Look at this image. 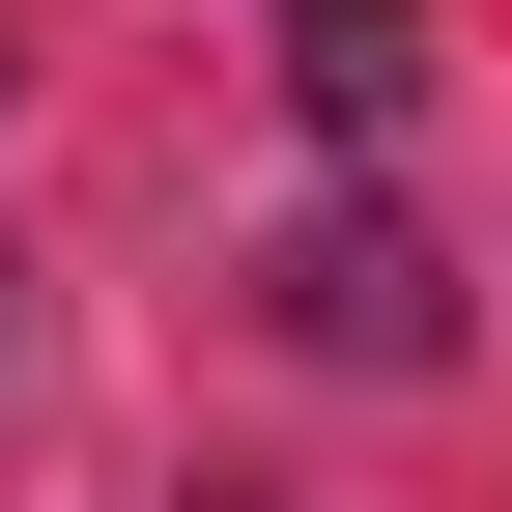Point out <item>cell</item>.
Here are the masks:
<instances>
[{"instance_id":"obj_1","label":"cell","mask_w":512,"mask_h":512,"mask_svg":"<svg viewBox=\"0 0 512 512\" xmlns=\"http://www.w3.org/2000/svg\"><path fill=\"white\" fill-rule=\"evenodd\" d=\"M256 313H285L313 370H427V313H456V285H427V228H399V200L342 171V200H313L285 256H256Z\"/></svg>"},{"instance_id":"obj_2","label":"cell","mask_w":512,"mask_h":512,"mask_svg":"<svg viewBox=\"0 0 512 512\" xmlns=\"http://www.w3.org/2000/svg\"><path fill=\"white\" fill-rule=\"evenodd\" d=\"M285 57H313V143L342 171H427V86H456L427 0H285Z\"/></svg>"}]
</instances>
